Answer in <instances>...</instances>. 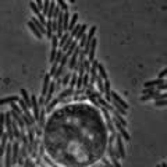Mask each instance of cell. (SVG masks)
Listing matches in <instances>:
<instances>
[{"label":"cell","mask_w":167,"mask_h":167,"mask_svg":"<svg viewBox=\"0 0 167 167\" xmlns=\"http://www.w3.org/2000/svg\"><path fill=\"white\" fill-rule=\"evenodd\" d=\"M117 134V132H116ZM116 134H110L109 137V141H107V153L111 159V164L116 166V167H120L121 163H120V156H118V152L117 149L114 148V139H116Z\"/></svg>","instance_id":"obj_1"},{"label":"cell","mask_w":167,"mask_h":167,"mask_svg":"<svg viewBox=\"0 0 167 167\" xmlns=\"http://www.w3.org/2000/svg\"><path fill=\"white\" fill-rule=\"evenodd\" d=\"M20 141L14 139L11 143V164H17V159L20 156Z\"/></svg>","instance_id":"obj_2"},{"label":"cell","mask_w":167,"mask_h":167,"mask_svg":"<svg viewBox=\"0 0 167 167\" xmlns=\"http://www.w3.org/2000/svg\"><path fill=\"white\" fill-rule=\"evenodd\" d=\"M111 120H113V124H114V128H117V132L120 134L121 137H123V139H125V141H130L131 139V137H130V134H128V131L125 130L127 127H124L121 123H118L116 118H113L111 117Z\"/></svg>","instance_id":"obj_3"},{"label":"cell","mask_w":167,"mask_h":167,"mask_svg":"<svg viewBox=\"0 0 167 167\" xmlns=\"http://www.w3.org/2000/svg\"><path fill=\"white\" fill-rule=\"evenodd\" d=\"M116 145H117V152H118V156H120V159H124L125 157V148H124V143H123V137L120 135V134H116V139H114Z\"/></svg>","instance_id":"obj_4"},{"label":"cell","mask_w":167,"mask_h":167,"mask_svg":"<svg viewBox=\"0 0 167 167\" xmlns=\"http://www.w3.org/2000/svg\"><path fill=\"white\" fill-rule=\"evenodd\" d=\"M102 111H103V116H105V118H106V124H107V128H109V131H110V134H116L117 131H116V128H114V124H113V120H111L110 111H109L107 109H105V107H102Z\"/></svg>","instance_id":"obj_5"},{"label":"cell","mask_w":167,"mask_h":167,"mask_svg":"<svg viewBox=\"0 0 167 167\" xmlns=\"http://www.w3.org/2000/svg\"><path fill=\"white\" fill-rule=\"evenodd\" d=\"M79 52H81V47L79 46H77L75 49H74V52L73 54L70 56V59H68V68L70 70H74V67H75V64H77V60H78V56H79Z\"/></svg>","instance_id":"obj_6"},{"label":"cell","mask_w":167,"mask_h":167,"mask_svg":"<svg viewBox=\"0 0 167 167\" xmlns=\"http://www.w3.org/2000/svg\"><path fill=\"white\" fill-rule=\"evenodd\" d=\"M21 118L24 120L25 128H27V127H32V125L35 124V118H34V116L30 113V110H28V111H24V113L21 114Z\"/></svg>","instance_id":"obj_7"},{"label":"cell","mask_w":167,"mask_h":167,"mask_svg":"<svg viewBox=\"0 0 167 167\" xmlns=\"http://www.w3.org/2000/svg\"><path fill=\"white\" fill-rule=\"evenodd\" d=\"M96 46H98V39H92L91 42V46H89V50H88V60L89 62H92V60H95V52H96Z\"/></svg>","instance_id":"obj_8"},{"label":"cell","mask_w":167,"mask_h":167,"mask_svg":"<svg viewBox=\"0 0 167 167\" xmlns=\"http://www.w3.org/2000/svg\"><path fill=\"white\" fill-rule=\"evenodd\" d=\"M111 100H114V102H117V103H118V105H120V106H123V107H124V109H127V110H128V103H127V102H125V100H124V99H123V98H121V96H120V95H118V94H117V92H111Z\"/></svg>","instance_id":"obj_9"},{"label":"cell","mask_w":167,"mask_h":167,"mask_svg":"<svg viewBox=\"0 0 167 167\" xmlns=\"http://www.w3.org/2000/svg\"><path fill=\"white\" fill-rule=\"evenodd\" d=\"M7 142H8V137H7V134L4 132L2 137H0V157L4 156L6 145H7Z\"/></svg>","instance_id":"obj_10"},{"label":"cell","mask_w":167,"mask_h":167,"mask_svg":"<svg viewBox=\"0 0 167 167\" xmlns=\"http://www.w3.org/2000/svg\"><path fill=\"white\" fill-rule=\"evenodd\" d=\"M162 84H166L164 78H157V79H152V81H146L143 84V86H145V88H155V86L162 85Z\"/></svg>","instance_id":"obj_11"},{"label":"cell","mask_w":167,"mask_h":167,"mask_svg":"<svg viewBox=\"0 0 167 167\" xmlns=\"http://www.w3.org/2000/svg\"><path fill=\"white\" fill-rule=\"evenodd\" d=\"M28 28H31V31H32V34H34V35H35V36H36V38H38V39H42V38H43V34H42V32H40L39 30H38V28H36V27H35V24H34V22H32L31 20H30V21H28Z\"/></svg>","instance_id":"obj_12"},{"label":"cell","mask_w":167,"mask_h":167,"mask_svg":"<svg viewBox=\"0 0 167 167\" xmlns=\"http://www.w3.org/2000/svg\"><path fill=\"white\" fill-rule=\"evenodd\" d=\"M18 99H20V98H18L17 95L7 96V98H2V99H0V106H3V105H10V103H13V102H17Z\"/></svg>","instance_id":"obj_13"},{"label":"cell","mask_w":167,"mask_h":167,"mask_svg":"<svg viewBox=\"0 0 167 167\" xmlns=\"http://www.w3.org/2000/svg\"><path fill=\"white\" fill-rule=\"evenodd\" d=\"M49 84H50V75L46 74L43 78V85H42V96H46V92L49 89Z\"/></svg>","instance_id":"obj_14"},{"label":"cell","mask_w":167,"mask_h":167,"mask_svg":"<svg viewBox=\"0 0 167 167\" xmlns=\"http://www.w3.org/2000/svg\"><path fill=\"white\" fill-rule=\"evenodd\" d=\"M46 110L45 109H42V110H39V118H38V128H43V125H45V121H46Z\"/></svg>","instance_id":"obj_15"},{"label":"cell","mask_w":167,"mask_h":167,"mask_svg":"<svg viewBox=\"0 0 167 167\" xmlns=\"http://www.w3.org/2000/svg\"><path fill=\"white\" fill-rule=\"evenodd\" d=\"M59 103H60L59 98H53L52 100L49 102V103H47V105H45V106H46V113H50V111H52L53 109H54V106H56V105H59Z\"/></svg>","instance_id":"obj_16"},{"label":"cell","mask_w":167,"mask_h":167,"mask_svg":"<svg viewBox=\"0 0 167 167\" xmlns=\"http://www.w3.org/2000/svg\"><path fill=\"white\" fill-rule=\"evenodd\" d=\"M71 95H74V88H67V89H64L63 92H60L57 98H59V100H62V99L68 98V96H71Z\"/></svg>","instance_id":"obj_17"},{"label":"cell","mask_w":167,"mask_h":167,"mask_svg":"<svg viewBox=\"0 0 167 167\" xmlns=\"http://www.w3.org/2000/svg\"><path fill=\"white\" fill-rule=\"evenodd\" d=\"M98 75H99V77H100V78H102V79H103V81H105V79H109V75H107V73H106V70H105V67H103V66H102V64H100V63H99V64H98Z\"/></svg>","instance_id":"obj_18"},{"label":"cell","mask_w":167,"mask_h":167,"mask_svg":"<svg viewBox=\"0 0 167 167\" xmlns=\"http://www.w3.org/2000/svg\"><path fill=\"white\" fill-rule=\"evenodd\" d=\"M20 94L22 95V100L25 102V105L28 106V109H31V96L28 95V92L25 91V89H21Z\"/></svg>","instance_id":"obj_19"},{"label":"cell","mask_w":167,"mask_h":167,"mask_svg":"<svg viewBox=\"0 0 167 167\" xmlns=\"http://www.w3.org/2000/svg\"><path fill=\"white\" fill-rule=\"evenodd\" d=\"M13 134H14V139H18L20 141L21 138V131H20V127H18V124L15 123V121H13Z\"/></svg>","instance_id":"obj_20"},{"label":"cell","mask_w":167,"mask_h":167,"mask_svg":"<svg viewBox=\"0 0 167 167\" xmlns=\"http://www.w3.org/2000/svg\"><path fill=\"white\" fill-rule=\"evenodd\" d=\"M31 21L34 22V24H35V27H36L38 30H39V31L42 32V34H43V35L46 34V28H45V25L42 24V22H40L39 20H38V18H31Z\"/></svg>","instance_id":"obj_21"},{"label":"cell","mask_w":167,"mask_h":167,"mask_svg":"<svg viewBox=\"0 0 167 167\" xmlns=\"http://www.w3.org/2000/svg\"><path fill=\"white\" fill-rule=\"evenodd\" d=\"M68 22H70V13H68V10H67V11H63V28H64V32L67 31Z\"/></svg>","instance_id":"obj_22"},{"label":"cell","mask_w":167,"mask_h":167,"mask_svg":"<svg viewBox=\"0 0 167 167\" xmlns=\"http://www.w3.org/2000/svg\"><path fill=\"white\" fill-rule=\"evenodd\" d=\"M77 21H78V14L75 13V14H73V17H70V22H68V27H67V31L73 30V28L75 27Z\"/></svg>","instance_id":"obj_23"},{"label":"cell","mask_w":167,"mask_h":167,"mask_svg":"<svg viewBox=\"0 0 167 167\" xmlns=\"http://www.w3.org/2000/svg\"><path fill=\"white\" fill-rule=\"evenodd\" d=\"M86 28H88V27H86L85 24H84V25H81V28H79V31L77 32V35H75V36H74V39H75V40H79V39H81V38L84 36V35H85Z\"/></svg>","instance_id":"obj_24"},{"label":"cell","mask_w":167,"mask_h":167,"mask_svg":"<svg viewBox=\"0 0 167 167\" xmlns=\"http://www.w3.org/2000/svg\"><path fill=\"white\" fill-rule=\"evenodd\" d=\"M70 78H71V73L64 74V75L62 77V78H60V81H62V85H63V86H67V85H68Z\"/></svg>","instance_id":"obj_25"},{"label":"cell","mask_w":167,"mask_h":167,"mask_svg":"<svg viewBox=\"0 0 167 167\" xmlns=\"http://www.w3.org/2000/svg\"><path fill=\"white\" fill-rule=\"evenodd\" d=\"M56 4L59 6L62 11H67V10H68V6H67L66 0H56Z\"/></svg>","instance_id":"obj_26"},{"label":"cell","mask_w":167,"mask_h":167,"mask_svg":"<svg viewBox=\"0 0 167 167\" xmlns=\"http://www.w3.org/2000/svg\"><path fill=\"white\" fill-rule=\"evenodd\" d=\"M4 117L6 113H0V137L4 134Z\"/></svg>","instance_id":"obj_27"},{"label":"cell","mask_w":167,"mask_h":167,"mask_svg":"<svg viewBox=\"0 0 167 167\" xmlns=\"http://www.w3.org/2000/svg\"><path fill=\"white\" fill-rule=\"evenodd\" d=\"M50 42H52V49H57L59 47V36L57 35H52V38H50Z\"/></svg>","instance_id":"obj_28"},{"label":"cell","mask_w":167,"mask_h":167,"mask_svg":"<svg viewBox=\"0 0 167 167\" xmlns=\"http://www.w3.org/2000/svg\"><path fill=\"white\" fill-rule=\"evenodd\" d=\"M30 6H31V10L34 11L36 15H39L40 13H42V11H40V8L38 7V4H36V3H35V2H31V3H30Z\"/></svg>","instance_id":"obj_29"},{"label":"cell","mask_w":167,"mask_h":167,"mask_svg":"<svg viewBox=\"0 0 167 167\" xmlns=\"http://www.w3.org/2000/svg\"><path fill=\"white\" fill-rule=\"evenodd\" d=\"M24 166H27V167H28V166H30V167H34V166H36V164L34 163L32 157H30V155H28V156L24 159Z\"/></svg>","instance_id":"obj_30"},{"label":"cell","mask_w":167,"mask_h":167,"mask_svg":"<svg viewBox=\"0 0 167 167\" xmlns=\"http://www.w3.org/2000/svg\"><path fill=\"white\" fill-rule=\"evenodd\" d=\"M166 105H167L166 98H164V99H156V102H155V106H156V107H164Z\"/></svg>","instance_id":"obj_31"},{"label":"cell","mask_w":167,"mask_h":167,"mask_svg":"<svg viewBox=\"0 0 167 167\" xmlns=\"http://www.w3.org/2000/svg\"><path fill=\"white\" fill-rule=\"evenodd\" d=\"M17 103H18V106L21 107V110H22V111H28V110H30V109H28V106L25 105V102L22 100V99H18Z\"/></svg>","instance_id":"obj_32"},{"label":"cell","mask_w":167,"mask_h":167,"mask_svg":"<svg viewBox=\"0 0 167 167\" xmlns=\"http://www.w3.org/2000/svg\"><path fill=\"white\" fill-rule=\"evenodd\" d=\"M84 70H85V73H89V70H91V62L86 59H84Z\"/></svg>","instance_id":"obj_33"},{"label":"cell","mask_w":167,"mask_h":167,"mask_svg":"<svg viewBox=\"0 0 167 167\" xmlns=\"http://www.w3.org/2000/svg\"><path fill=\"white\" fill-rule=\"evenodd\" d=\"M79 28H81V25H77V24H75V27H74L73 30H70V35H71V36L74 38V36L77 35V32L79 31Z\"/></svg>","instance_id":"obj_34"},{"label":"cell","mask_w":167,"mask_h":167,"mask_svg":"<svg viewBox=\"0 0 167 167\" xmlns=\"http://www.w3.org/2000/svg\"><path fill=\"white\" fill-rule=\"evenodd\" d=\"M56 54H57V49H52V50H50V57H49L50 64L54 62V59H56Z\"/></svg>","instance_id":"obj_35"},{"label":"cell","mask_w":167,"mask_h":167,"mask_svg":"<svg viewBox=\"0 0 167 167\" xmlns=\"http://www.w3.org/2000/svg\"><path fill=\"white\" fill-rule=\"evenodd\" d=\"M166 74H167V70H166V68H163L162 71L159 73V78H166Z\"/></svg>","instance_id":"obj_36"},{"label":"cell","mask_w":167,"mask_h":167,"mask_svg":"<svg viewBox=\"0 0 167 167\" xmlns=\"http://www.w3.org/2000/svg\"><path fill=\"white\" fill-rule=\"evenodd\" d=\"M35 3H36L38 7H39L40 11H42V7H43V0H35Z\"/></svg>","instance_id":"obj_37"},{"label":"cell","mask_w":167,"mask_h":167,"mask_svg":"<svg viewBox=\"0 0 167 167\" xmlns=\"http://www.w3.org/2000/svg\"><path fill=\"white\" fill-rule=\"evenodd\" d=\"M105 164H106V166H111V163L109 162V160H106V159H105Z\"/></svg>","instance_id":"obj_38"},{"label":"cell","mask_w":167,"mask_h":167,"mask_svg":"<svg viewBox=\"0 0 167 167\" xmlns=\"http://www.w3.org/2000/svg\"><path fill=\"white\" fill-rule=\"evenodd\" d=\"M70 2H71V3H75V0H70Z\"/></svg>","instance_id":"obj_39"},{"label":"cell","mask_w":167,"mask_h":167,"mask_svg":"<svg viewBox=\"0 0 167 167\" xmlns=\"http://www.w3.org/2000/svg\"><path fill=\"white\" fill-rule=\"evenodd\" d=\"M0 81H2V78H0Z\"/></svg>","instance_id":"obj_40"}]
</instances>
